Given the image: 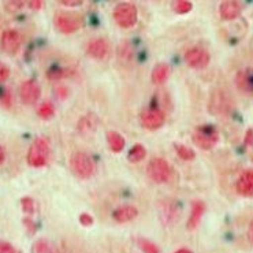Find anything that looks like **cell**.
Returning a JSON list of instances; mask_svg holds the SVG:
<instances>
[{
  "label": "cell",
  "mask_w": 253,
  "mask_h": 253,
  "mask_svg": "<svg viewBox=\"0 0 253 253\" xmlns=\"http://www.w3.org/2000/svg\"><path fill=\"white\" fill-rule=\"evenodd\" d=\"M0 253H17V251L10 242L0 241Z\"/></svg>",
  "instance_id": "1f68e13d"
},
{
  "label": "cell",
  "mask_w": 253,
  "mask_h": 253,
  "mask_svg": "<svg viewBox=\"0 0 253 253\" xmlns=\"http://www.w3.org/2000/svg\"><path fill=\"white\" fill-rule=\"evenodd\" d=\"M166 121L165 112L158 107H149L145 108L140 115V122L144 129L148 130H158L163 126Z\"/></svg>",
  "instance_id": "8992f818"
},
{
  "label": "cell",
  "mask_w": 253,
  "mask_h": 253,
  "mask_svg": "<svg viewBox=\"0 0 253 253\" xmlns=\"http://www.w3.org/2000/svg\"><path fill=\"white\" fill-rule=\"evenodd\" d=\"M32 253H56V249L47 240H39L33 244Z\"/></svg>",
  "instance_id": "603a6c76"
},
{
  "label": "cell",
  "mask_w": 253,
  "mask_h": 253,
  "mask_svg": "<svg viewBox=\"0 0 253 253\" xmlns=\"http://www.w3.org/2000/svg\"><path fill=\"white\" fill-rule=\"evenodd\" d=\"M107 142L112 152H122L125 148V138L118 131H108L107 133Z\"/></svg>",
  "instance_id": "ffe728a7"
},
{
  "label": "cell",
  "mask_w": 253,
  "mask_h": 253,
  "mask_svg": "<svg viewBox=\"0 0 253 253\" xmlns=\"http://www.w3.org/2000/svg\"><path fill=\"white\" fill-rule=\"evenodd\" d=\"M21 207H22V211L26 213H33L35 212V201L30 197H24L21 200Z\"/></svg>",
  "instance_id": "f546056e"
},
{
  "label": "cell",
  "mask_w": 253,
  "mask_h": 253,
  "mask_svg": "<svg viewBox=\"0 0 253 253\" xmlns=\"http://www.w3.org/2000/svg\"><path fill=\"white\" fill-rule=\"evenodd\" d=\"M70 167L78 178L88 179L94 174L96 166L92 158L85 152H74L70 158Z\"/></svg>",
  "instance_id": "7a4b0ae2"
},
{
  "label": "cell",
  "mask_w": 253,
  "mask_h": 253,
  "mask_svg": "<svg viewBox=\"0 0 253 253\" xmlns=\"http://www.w3.org/2000/svg\"><path fill=\"white\" fill-rule=\"evenodd\" d=\"M137 244L144 253H160V249L147 238H137Z\"/></svg>",
  "instance_id": "484cf974"
},
{
  "label": "cell",
  "mask_w": 253,
  "mask_h": 253,
  "mask_svg": "<svg viewBox=\"0 0 253 253\" xmlns=\"http://www.w3.org/2000/svg\"><path fill=\"white\" fill-rule=\"evenodd\" d=\"M248 237H249V241L253 244V222L249 224V229H248Z\"/></svg>",
  "instance_id": "ab89813d"
},
{
  "label": "cell",
  "mask_w": 253,
  "mask_h": 253,
  "mask_svg": "<svg viewBox=\"0 0 253 253\" xmlns=\"http://www.w3.org/2000/svg\"><path fill=\"white\" fill-rule=\"evenodd\" d=\"M169 76H170V66L167 63H159L153 67L152 83L155 85H162L167 81Z\"/></svg>",
  "instance_id": "d6986e66"
},
{
  "label": "cell",
  "mask_w": 253,
  "mask_h": 253,
  "mask_svg": "<svg viewBox=\"0 0 253 253\" xmlns=\"http://www.w3.org/2000/svg\"><path fill=\"white\" fill-rule=\"evenodd\" d=\"M147 172L148 177L151 178L153 182L165 183L170 181L172 170H171V166L169 165V162H166L162 158H155L149 162Z\"/></svg>",
  "instance_id": "277c9868"
},
{
  "label": "cell",
  "mask_w": 253,
  "mask_h": 253,
  "mask_svg": "<svg viewBox=\"0 0 253 253\" xmlns=\"http://www.w3.org/2000/svg\"><path fill=\"white\" fill-rule=\"evenodd\" d=\"M174 11L177 12V14H188L192 8H193V4L188 1V0H178L174 3Z\"/></svg>",
  "instance_id": "83f0119b"
},
{
  "label": "cell",
  "mask_w": 253,
  "mask_h": 253,
  "mask_svg": "<svg viewBox=\"0 0 253 253\" xmlns=\"http://www.w3.org/2000/svg\"><path fill=\"white\" fill-rule=\"evenodd\" d=\"M25 7V1L22 0H12V1H6L4 3V8L8 12H18L19 10H22Z\"/></svg>",
  "instance_id": "f1b7e54d"
},
{
  "label": "cell",
  "mask_w": 253,
  "mask_h": 253,
  "mask_svg": "<svg viewBox=\"0 0 253 253\" xmlns=\"http://www.w3.org/2000/svg\"><path fill=\"white\" fill-rule=\"evenodd\" d=\"M53 24L55 28L65 33V35H70L74 33L81 28V21L80 18L74 15V14H69V12H56V15L53 18Z\"/></svg>",
  "instance_id": "52a82bcc"
},
{
  "label": "cell",
  "mask_w": 253,
  "mask_h": 253,
  "mask_svg": "<svg viewBox=\"0 0 253 253\" xmlns=\"http://www.w3.org/2000/svg\"><path fill=\"white\" fill-rule=\"evenodd\" d=\"M49 158V142L44 137H37L32 142L28 152V163L32 167H42Z\"/></svg>",
  "instance_id": "6da1fadb"
},
{
  "label": "cell",
  "mask_w": 253,
  "mask_h": 253,
  "mask_svg": "<svg viewBox=\"0 0 253 253\" xmlns=\"http://www.w3.org/2000/svg\"><path fill=\"white\" fill-rule=\"evenodd\" d=\"M40 96H42L40 85L33 80H28L19 86V97L25 104H35L40 99Z\"/></svg>",
  "instance_id": "30bf717a"
},
{
  "label": "cell",
  "mask_w": 253,
  "mask_h": 253,
  "mask_svg": "<svg viewBox=\"0 0 253 253\" xmlns=\"http://www.w3.org/2000/svg\"><path fill=\"white\" fill-rule=\"evenodd\" d=\"M210 53L207 52L204 48L194 47L190 48L185 53V62L192 69H206L210 65Z\"/></svg>",
  "instance_id": "9c48e42d"
},
{
  "label": "cell",
  "mask_w": 253,
  "mask_h": 253,
  "mask_svg": "<svg viewBox=\"0 0 253 253\" xmlns=\"http://www.w3.org/2000/svg\"><path fill=\"white\" fill-rule=\"evenodd\" d=\"M66 76H69V70L63 67H52L47 71V78L51 81H58V80L65 78Z\"/></svg>",
  "instance_id": "4316f807"
},
{
  "label": "cell",
  "mask_w": 253,
  "mask_h": 253,
  "mask_svg": "<svg viewBox=\"0 0 253 253\" xmlns=\"http://www.w3.org/2000/svg\"><path fill=\"white\" fill-rule=\"evenodd\" d=\"M242 6L240 1H234V0H229V1H223L220 7H219V12L220 17L224 21H231L236 19L240 14H241Z\"/></svg>",
  "instance_id": "5bb4252c"
},
{
  "label": "cell",
  "mask_w": 253,
  "mask_h": 253,
  "mask_svg": "<svg viewBox=\"0 0 253 253\" xmlns=\"http://www.w3.org/2000/svg\"><path fill=\"white\" fill-rule=\"evenodd\" d=\"M174 149H175V152H177L178 156L183 160H193L194 156H196V153H194L193 149L185 147L182 144H175V145H174Z\"/></svg>",
  "instance_id": "d4e9b609"
},
{
  "label": "cell",
  "mask_w": 253,
  "mask_h": 253,
  "mask_svg": "<svg viewBox=\"0 0 253 253\" xmlns=\"http://www.w3.org/2000/svg\"><path fill=\"white\" fill-rule=\"evenodd\" d=\"M138 11L131 3H121L114 8V19L121 28H131L137 22Z\"/></svg>",
  "instance_id": "5b68a950"
},
{
  "label": "cell",
  "mask_w": 253,
  "mask_h": 253,
  "mask_svg": "<svg viewBox=\"0 0 253 253\" xmlns=\"http://www.w3.org/2000/svg\"><path fill=\"white\" fill-rule=\"evenodd\" d=\"M8 77H10V69H8V66L0 62V83L6 81Z\"/></svg>",
  "instance_id": "d6a6232c"
},
{
  "label": "cell",
  "mask_w": 253,
  "mask_h": 253,
  "mask_svg": "<svg viewBox=\"0 0 253 253\" xmlns=\"http://www.w3.org/2000/svg\"><path fill=\"white\" fill-rule=\"evenodd\" d=\"M244 141H245V144H247L248 147H253V129L248 130Z\"/></svg>",
  "instance_id": "74e56055"
},
{
  "label": "cell",
  "mask_w": 253,
  "mask_h": 253,
  "mask_svg": "<svg viewBox=\"0 0 253 253\" xmlns=\"http://www.w3.org/2000/svg\"><path fill=\"white\" fill-rule=\"evenodd\" d=\"M22 37L19 35V32L15 29H7L1 35V48L10 55L18 52V49L21 47Z\"/></svg>",
  "instance_id": "8fae6325"
},
{
  "label": "cell",
  "mask_w": 253,
  "mask_h": 253,
  "mask_svg": "<svg viewBox=\"0 0 253 253\" xmlns=\"http://www.w3.org/2000/svg\"><path fill=\"white\" fill-rule=\"evenodd\" d=\"M204 211H206V204L203 201L194 200L192 203V211H190L188 224H186V227L189 230H194L199 226V223L201 222V218L204 215Z\"/></svg>",
  "instance_id": "9a60e30c"
},
{
  "label": "cell",
  "mask_w": 253,
  "mask_h": 253,
  "mask_svg": "<svg viewBox=\"0 0 253 253\" xmlns=\"http://www.w3.org/2000/svg\"><path fill=\"white\" fill-rule=\"evenodd\" d=\"M145 156H147V149H145V147L142 144H135L134 147L131 148L129 153H127V159L131 163H138V162L144 160Z\"/></svg>",
  "instance_id": "44dd1931"
},
{
  "label": "cell",
  "mask_w": 253,
  "mask_h": 253,
  "mask_svg": "<svg viewBox=\"0 0 253 253\" xmlns=\"http://www.w3.org/2000/svg\"><path fill=\"white\" fill-rule=\"evenodd\" d=\"M11 93L8 92V90H4V92H1V94H0V104L3 107H6V108H8V107L11 106Z\"/></svg>",
  "instance_id": "4dcf8cb0"
},
{
  "label": "cell",
  "mask_w": 253,
  "mask_h": 253,
  "mask_svg": "<svg viewBox=\"0 0 253 253\" xmlns=\"http://www.w3.org/2000/svg\"><path fill=\"white\" fill-rule=\"evenodd\" d=\"M28 6L32 10H40L42 7V0H32V1H28Z\"/></svg>",
  "instance_id": "f35d334b"
},
{
  "label": "cell",
  "mask_w": 253,
  "mask_h": 253,
  "mask_svg": "<svg viewBox=\"0 0 253 253\" xmlns=\"http://www.w3.org/2000/svg\"><path fill=\"white\" fill-rule=\"evenodd\" d=\"M37 115L42 119H51L55 115V107L51 101H44L37 108Z\"/></svg>",
  "instance_id": "cb8c5ba5"
},
{
  "label": "cell",
  "mask_w": 253,
  "mask_h": 253,
  "mask_svg": "<svg viewBox=\"0 0 253 253\" xmlns=\"http://www.w3.org/2000/svg\"><path fill=\"white\" fill-rule=\"evenodd\" d=\"M177 207L171 201H163L160 204V219L163 220L165 224L172 223L177 219Z\"/></svg>",
  "instance_id": "e0dca14e"
},
{
  "label": "cell",
  "mask_w": 253,
  "mask_h": 253,
  "mask_svg": "<svg viewBox=\"0 0 253 253\" xmlns=\"http://www.w3.org/2000/svg\"><path fill=\"white\" fill-rule=\"evenodd\" d=\"M230 107H231V100H230L229 94L226 93L224 90L216 89L211 94V99H210V111H211V114H216V115L229 114Z\"/></svg>",
  "instance_id": "ba28073f"
},
{
  "label": "cell",
  "mask_w": 253,
  "mask_h": 253,
  "mask_svg": "<svg viewBox=\"0 0 253 253\" xmlns=\"http://www.w3.org/2000/svg\"><path fill=\"white\" fill-rule=\"evenodd\" d=\"M93 222V218L89 213H81L80 215V223L83 224V226H92Z\"/></svg>",
  "instance_id": "836d02e7"
},
{
  "label": "cell",
  "mask_w": 253,
  "mask_h": 253,
  "mask_svg": "<svg viewBox=\"0 0 253 253\" xmlns=\"http://www.w3.org/2000/svg\"><path fill=\"white\" fill-rule=\"evenodd\" d=\"M86 52L90 58H93L96 60H103L108 58L110 55V45L106 40L103 39H96L92 40L86 45Z\"/></svg>",
  "instance_id": "7c38bea8"
},
{
  "label": "cell",
  "mask_w": 253,
  "mask_h": 253,
  "mask_svg": "<svg viewBox=\"0 0 253 253\" xmlns=\"http://www.w3.org/2000/svg\"><path fill=\"white\" fill-rule=\"evenodd\" d=\"M138 215V210L133 206H124L117 208L114 213H112V218L115 219L118 223H126V222H130L133 219L137 218Z\"/></svg>",
  "instance_id": "2e32d148"
},
{
  "label": "cell",
  "mask_w": 253,
  "mask_h": 253,
  "mask_svg": "<svg viewBox=\"0 0 253 253\" xmlns=\"http://www.w3.org/2000/svg\"><path fill=\"white\" fill-rule=\"evenodd\" d=\"M55 94H56L58 99H66L67 94H69V90H67V88H65V86H60V88L55 89Z\"/></svg>",
  "instance_id": "8d00e7d4"
},
{
  "label": "cell",
  "mask_w": 253,
  "mask_h": 253,
  "mask_svg": "<svg viewBox=\"0 0 253 253\" xmlns=\"http://www.w3.org/2000/svg\"><path fill=\"white\" fill-rule=\"evenodd\" d=\"M6 159V152H4V149L0 147V165H3V162Z\"/></svg>",
  "instance_id": "60d3db41"
},
{
  "label": "cell",
  "mask_w": 253,
  "mask_h": 253,
  "mask_svg": "<svg viewBox=\"0 0 253 253\" xmlns=\"http://www.w3.org/2000/svg\"><path fill=\"white\" fill-rule=\"evenodd\" d=\"M174 253H193V252H192V251H189V249H185V248H183V249H179V251H177V252H174Z\"/></svg>",
  "instance_id": "b9f144b4"
},
{
  "label": "cell",
  "mask_w": 253,
  "mask_h": 253,
  "mask_svg": "<svg viewBox=\"0 0 253 253\" xmlns=\"http://www.w3.org/2000/svg\"><path fill=\"white\" fill-rule=\"evenodd\" d=\"M96 126H97V119L94 118V115L89 114V115L84 117L80 121L78 129H80V131H83V133H89V131H93L96 129Z\"/></svg>",
  "instance_id": "7402d4cb"
},
{
  "label": "cell",
  "mask_w": 253,
  "mask_h": 253,
  "mask_svg": "<svg viewBox=\"0 0 253 253\" xmlns=\"http://www.w3.org/2000/svg\"><path fill=\"white\" fill-rule=\"evenodd\" d=\"M236 84L242 92H253V71H240L236 77Z\"/></svg>",
  "instance_id": "ac0fdd59"
},
{
  "label": "cell",
  "mask_w": 253,
  "mask_h": 253,
  "mask_svg": "<svg viewBox=\"0 0 253 253\" xmlns=\"http://www.w3.org/2000/svg\"><path fill=\"white\" fill-rule=\"evenodd\" d=\"M237 192L244 197H253V170L242 172L237 181Z\"/></svg>",
  "instance_id": "4fadbf2b"
},
{
  "label": "cell",
  "mask_w": 253,
  "mask_h": 253,
  "mask_svg": "<svg viewBox=\"0 0 253 253\" xmlns=\"http://www.w3.org/2000/svg\"><path fill=\"white\" fill-rule=\"evenodd\" d=\"M193 142L201 149L208 151L215 147L219 141L218 130L212 126H200L194 130L193 133Z\"/></svg>",
  "instance_id": "3957f363"
},
{
  "label": "cell",
  "mask_w": 253,
  "mask_h": 253,
  "mask_svg": "<svg viewBox=\"0 0 253 253\" xmlns=\"http://www.w3.org/2000/svg\"><path fill=\"white\" fill-rule=\"evenodd\" d=\"M24 224H25V227L28 229V231H29L30 234H35V233H36V224H35V222L32 220V219L25 218L24 219Z\"/></svg>",
  "instance_id": "e575fe53"
},
{
  "label": "cell",
  "mask_w": 253,
  "mask_h": 253,
  "mask_svg": "<svg viewBox=\"0 0 253 253\" xmlns=\"http://www.w3.org/2000/svg\"><path fill=\"white\" fill-rule=\"evenodd\" d=\"M59 3L62 4V6L74 7V6H81V4H83V0H60Z\"/></svg>",
  "instance_id": "d590c367"
}]
</instances>
